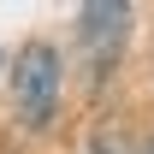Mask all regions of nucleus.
<instances>
[{
  "label": "nucleus",
  "mask_w": 154,
  "mask_h": 154,
  "mask_svg": "<svg viewBox=\"0 0 154 154\" xmlns=\"http://www.w3.org/2000/svg\"><path fill=\"white\" fill-rule=\"evenodd\" d=\"M12 101H18L24 125H48L54 119V101H59V59L54 48H24L18 65H12Z\"/></svg>",
  "instance_id": "f257e3e1"
},
{
  "label": "nucleus",
  "mask_w": 154,
  "mask_h": 154,
  "mask_svg": "<svg viewBox=\"0 0 154 154\" xmlns=\"http://www.w3.org/2000/svg\"><path fill=\"white\" fill-rule=\"evenodd\" d=\"M125 24H131V6H83V36L95 42L101 54H107V42L119 48V36H125Z\"/></svg>",
  "instance_id": "f03ea898"
}]
</instances>
